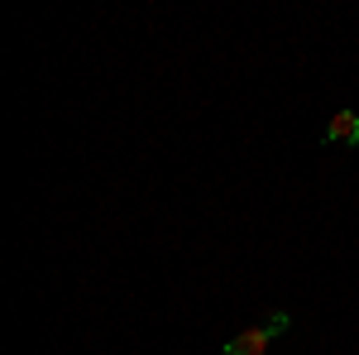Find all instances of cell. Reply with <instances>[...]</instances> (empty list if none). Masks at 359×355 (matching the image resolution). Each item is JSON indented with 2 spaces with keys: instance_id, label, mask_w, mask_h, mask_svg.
Listing matches in <instances>:
<instances>
[{
  "instance_id": "cell-1",
  "label": "cell",
  "mask_w": 359,
  "mask_h": 355,
  "mask_svg": "<svg viewBox=\"0 0 359 355\" xmlns=\"http://www.w3.org/2000/svg\"><path fill=\"white\" fill-rule=\"evenodd\" d=\"M287 327H292V312H287V307H273L264 322H254V327L235 331V336L221 346V355H269L273 336H283Z\"/></svg>"
},
{
  "instance_id": "cell-2",
  "label": "cell",
  "mask_w": 359,
  "mask_h": 355,
  "mask_svg": "<svg viewBox=\"0 0 359 355\" xmlns=\"http://www.w3.org/2000/svg\"><path fill=\"white\" fill-rule=\"evenodd\" d=\"M321 144H359V110L345 106L331 115V125L321 130Z\"/></svg>"
}]
</instances>
